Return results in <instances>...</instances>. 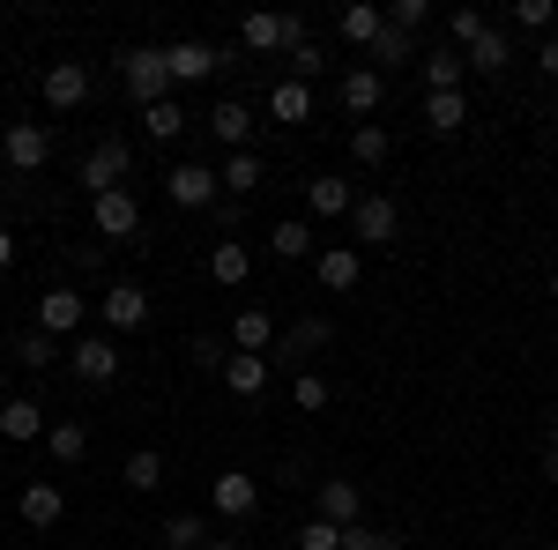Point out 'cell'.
Listing matches in <instances>:
<instances>
[{
    "instance_id": "45",
    "label": "cell",
    "mask_w": 558,
    "mask_h": 550,
    "mask_svg": "<svg viewBox=\"0 0 558 550\" xmlns=\"http://www.w3.org/2000/svg\"><path fill=\"white\" fill-rule=\"evenodd\" d=\"M514 23L521 30H551V0H514Z\"/></svg>"
},
{
    "instance_id": "41",
    "label": "cell",
    "mask_w": 558,
    "mask_h": 550,
    "mask_svg": "<svg viewBox=\"0 0 558 550\" xmlns=\"http://www.w3.org/2000/svg\"><path fill=\"white\" fill-rule=\"evenodd\" d=\"M291 402H299V410H328V380H320V372L305 365L299 380H291Z\"/></svg>"
},
{
    "instance_id": "49",
    "label": "cell",
    "mask_w": 558,
    "mask_h": 550,
    "mask_svg": "<svg viewBox=\"0 0 558 550\" xmlns=\"http://www.w3.org/2000/svg\"><path fill=\"white\" fill-rule=\"evenodd\" d=\"M202 550H239V536H209V543H202Z\"/></svg>"
},
{
    "instance_id": "11",
    "label": "cell",
    "mask_w": 558,
    "mask_h": 550,
    "mask_svg": "<svg viewBox=\"0 0 558 550\" xmlns=\"http://www.w3.org/2000/svg\"><path fill=\"white\" fill-rule=\"evenodd\" d=\"M83 291H68V283H52V291L38 297V328L45 335H83Z\"/></svg>"
},
{
    "instance_id": "29",
    "label": "cell",
    "mask_w": 558,
    "mask_h": 550,
    "mask_svg": "<svg viewBox=\"0 0 558 550\" xmlns=\"http://www.w3.org/2000/svg\"><path fill=\"white\" fill-rule=\"evenodd\" d=\"M365 60H373V68H410V60H417V38H410V30H395V23H387L380 38H373V52H365Z\"/></svg>"
},
{
    "instance_id": "36",
    "label": "cell",
    "mask_w": 558,
    "mask_h": 550,
    "mask_svg": "<svg viewBox=\"0 0 558 550\" xmlns=\"http://www.w3.org/2000/svg\"><path fill=\"white\" fill-rule=\"evenodd\" d=\"M387 149H395V134H387L380 120H365V127L350 134V157H357V164H387Z\"/></svg>"
},
{
    "instance_id": "50",
    "label": "cell",
    "mask_w": 558,
    "mask_h": 550,
    "mask_svg": "<svg viewBox=\"0 0 558 550\" xmlns=\"http://www.w3.org/2000/svg\"><path fill=\"white\" fill-rule=\"evenodd\" d=\"M544 476H551V484H558V439H551V454H544Z\"/></svg>"
},
{
    "instance_id": "15",
    "label": "cell",
    "mask_w": 558,
    "mask_h": 550,
    "mask_svg": "<svg viewBox=\"0 0 558 550\" xmlns=\"http://www.w3.org/2000/svg\"><path fill=\"white\" fill-rule=\"evenodd\" d=\"M417 68H425V97H447V89H462V75H470V60H462L454 45H432V52H417Z\"/></svg>"
},
{
    "instance_id": "21",
    "label": "cell",
    "mask_w": 558,
    "mask_h": 550,
    "mask_svg": "<svg viewBox=\"0 0 558 550\" xmlns=\"http://www.w3.org/2000/svg\"><path fill=\"white\" fill-rule=\"evenodd\" d=\"M209 134L223 142V149H254V112H246L239 97H223V105L209 112Z\"/></svg>"
},
{
    "instance_id": "9",
    "label": "cell",
    "mask_w": 558,
    "mask_h": 550,
    "mask_svg": "<svg viewBox=\"0 0 558 550\" xmlns=\"http://www.w3.org/2000/svg\"><path fill=\"white\" fill-rule=\"evenodd\" d=\"M165 68H172V89L179 83H209L216 68H223V52L202 45V38H179V45H165Z\"/></svg>"
},
{
    "instance_id": "47",
    "label": "cell",
    "mask_w": 558,
    "mask_h": 550,
    "mask_svg": "<svg viewBox=\"0 0 558 550\" xmlns=\"http://www.w3.org/2000/svg\"><path fill=\"white\" fill-rule=\"evenodd\" d=\"M536 68H544V75L558 83V38H544V45H536Z\"/></svg>"
},
{
    "instance_id": "51",
    "label": "cell",
    "mask_w": 558,
    "mask_h": 550,
    "mask_svg": "<svg viewBox=\"0 0 558 550\" xmlns=\"http://www.w3.org/2000/svg\"><path fill=\"white\" fill-rule=\"evenodd\" d=\"M551 431H558V402H551Z\"/></svg>"
},
{
    "instance_id": "27",
    "label": "cell",
    "mask_w": 558,
    "mask_h": 550,
    "mask_svg": "<svg viewBox=\"0 0 558 550\" xmlns=\"http://www.w3.org/2000/svg\"><path fill=\"white\" fill-rule=\"evenodd\" d=\"M120 484H128V491H142V499H149V491H157V484H165V454H157V447H134L128 462H120Z\"/></svg>"
},
{
    "instance_id": "44",
    "label": "cell",
    "mask_w": 558,
    "mask_h": 550,
    "mask_svg": "<svg viewBox=\"0 0 558 550\" xmlns=\"http://www.w3.org/2000/svg\"><path fill=\"white\" fill-rule=\"evenodd\" d=\"M313 75H320V45L305 38V45H291V83H305V89H313Z\"/></svg>"
},
{
    "instance_id": "16",
    "label": "cell",
    "mask_w": 558,
    "mask_h": 550,
    "mask_svg": "<svg viewBox=\"0 0 558 550\" xmlns=\"http://www.w3.org/2000/svg\"><path fill=\"white\" fill-rule=\"evenodd\" d=\"M350 209H357V186H350V179H328V171L305 179V216L328 223V216H350Z\"/></svg>"
},
{
    "instance_id": "24",
    "label": "cell",
    "mask_w": 558,
    "mask_h": 550,
    "mask_svg": "<svg viewBox=\"0 0 558 550\" xmlns=\"http://www.w3.org/2000/svg\"><path fill=\"white\" fill-rule=\"evenodd\" d=\"M231 350H246V357H268V350H276V320H268L260 305H246V313L231 320Z\"/></svg>"
},
{
    "instance_id": "19",
    "label": "cell",
    "mask_w": 558,
    "mask_h": 550,
    "mask_svg": "<svg viewBox=\"0 0 558 550\" xmlns=\"http://www.w3.org/2000/svg\"><path fill=\"white\" fill-rule=\"evenodd\" d=\"M223 387H231L239 402H260V394H268V357H246V350H231V357H223Z\"/></svg>"
},
{
    "instance_id": "1",
    "label": "cell",
    "mask_w": 558,
    "mask_h": 550,
    "mask_svg": "<svg viewBox=\"0 0 558 550\" xmlns=\"http://www.w3.org/2000/svg\"><path fill=\"white\" fill-rule=\"evenodd\" d=\"M120 83H128V97L149 112V105H165L172 97V68H165V45H128L120 52Z\"/></svg>"
},
{
    "instance_id": "13",
    "label": "cell",
    "mask_w": 558,
    "mask_h": 550,
    "mask_svg": "<svg viewBox=\"0 0 558 550\" xmlns=\"http://www.w3.org/2000/svg\"><path fill=\"white\" fill-rule=\"evenodd\" d=\"M328 342H336V328H328L320 313H305L299 328H283V335H276V357H291V365H305V357H320Z\"/></svg>"
},
{
    "instance_id": "37",
    "label": "cell",
    "mask_w": 558,
    "mask_h": 550,
    "mask_svg": "<svg viewBox=\"0 0 558 550\" xmlns=\"http://www.w3.org/2000/svg\"><path fill=\"white\" fill-rule=\"evenodd\" d=\"M202 543H209L202 513H172V521H165V550H202Z\"/></svg>"
},
{
    "instance_id": "52",
    "label": "cell",
    "mask_w": 558,
    "mask_h": 550,
    "mask_svg": "<svg viewBox=\"0 0 558 550\" xmlns=\"http://www.w3.org/2000/svg\"><path fill=\"white\" fill-rule=\"evenodd\" d=\"M551 297H558V268H551Z\"/></svg>"
},
{
    "instance_id": "8",
    "label": "cell",
    "mask_w": 558,
    "mask_h": 550,
    "mask_svg": "<svg viewBox=\"0 0 558 550\" xmlns=\"http://www.w3.org/2000/svg\"><path fill=\"white\" fill-rule=\"evenodd\" d=\"M209 506L223 513V521H246V513L260 506V476H246V468H223L209 484Z\"/></svg>"
},
{
    "instance_id": "34",
    "label": "cell",
    "mask_w": 558,
    "mask_h": 550,
    "mask_svg": "<svg viewBox=\"0 0 558 550\" xmlns=\"http://www.w3.org/2000/svg\"><path fill=\"white\" fill-rule=\"evenodd\" d=\"M142 127H149V142H179L194 120L179 112V97H165V105H149V112H142Z\"/></svg>"
},
{
    "instance_id": "20",
    "label": "cell",
    "mask_w": 558,
    "mask_h": 550,
    "mask_svg": "<svg viewBox=\"0 0 558 550\" xmlns=\"http://www.w3.org/2000/svg\"><path fill=\"white\" fill-rule=\"evenodd\" d=\"M380 97H387V75H380V68H350V75H343V112L373 120V112H380Z\"/></svg>"
},
{
    "instance_id": "25",
    "label": "cell",
    "mask_w": 558,
    "mask_h": 550,
    "mask_svg": "<svg viewBox=\"0 0 558 550\" xmlns=\"http://www.w3.org/2000/svg\"><path fill=\"white\" fill-rule=\"evenodd\" d=\"M60 513H68V499H60V484H23V521L31 528H60Z\"/></svg>"
},
{
    "instance_id": "5",
    "label": "cell",
    "mask_w": 558,
    "mask_h": 550,
    "mask_svg": "<svg viewBox=\"0 0 558 550\" xmlns=\"http://www.w3.org/2000/svg\"><path fill=\"white\" fill-rule=\"evenodd\" d=\"M165 194H172L179 209H216V201H223V179H216L209 164H172L165 171Z\"/></svg>"
},
{
    "instance_id": "23",
    "label": "cell",
    "mask_w": 558,
    "mask_h": 550,
    "mask_svg": "<svg viewBox=\"0 0 558 550\" xmlns=\"http://www.w3.org/2000/svg\"><path fill=\"white\" fill-rule=\"evenodd\" d=\"M268 254H276V260H313V254H320V239H313L305 216H283V223L268 231Z\"/></svg>"
},
{
    "instance_id": "18",
    "label": "cell",
    "mask_w": 558,
    "mask_h": 550,
    "mask_svg": "<svg viewBox=\"0 0 558 550\" xmlns=\"http://www.w3.org/2000/svg\"><path fill=\"white\" fill-rule=\"evenodd\" d=\"M313 268H320V291H357V276H365L357 246H320V254H313Z\"/></svg>"
},
{
    "instance_id": "14",
    "label": "cell",
    "mask_w": 558,
    "mask_h": 550,
    "mask_svg": "<svg viewBox=\"0 0 558 550\" xmlns=\"http://www.w3.org/2000/svg\"><path fill=\"white\" fill-rule=\"evenodd\" d=\"M320 521H336V528H357V513H365V491L350 484V476H320Z\"/></svg>"
},
{
    "instance_id": "2",
    "label": "cell",
    "mask_w": 558,
    "mask_h": 550,
    "mask_svg": "<svg viewBox=\"0 0 558 550\" xmlns=\"http://www.w3.org/2000/svg\"><path fill=\"white\" fill-rule=\"evenodd\" d=\"M128 171H134V149L120 142V134H105V142L83 157V194H89V201H97V194H120Z\"/></svg>"
},
{
    "instance_id": "26",
    "label": "cell",
    "mask_w": 558,
    "mask_h": 550,
    "mask_svg": "<svg viewBox=\"0 0 558 550\" xmlns=\"http://www.w3.org/2000/svg\"><path fill=\"white\" fill-rule=\"evenodd\" d=\"M209 276L223 283V291H239V283L254 276V254H246L239 239H216V254H209Z\"/></svg>"
},
{
    "instance_id": "40",
    "label": "cell",
    "mask_w": 558,
    "mask_h": 550,
    "mask_svg": "<svg viewBox=\"0 0 558 550\" xmlns=\"http://www.w3.org/2000/svg\"><path fill=\"white\" fill-rule=\"evenodd\" d=\"M15 357H23V365H31V372H45V365H52V357H60V350H52V335H45V328H31V335L15 342Z\"/></svg>"
},
{
    "instance_id": "10",
    "label": "cell",
    "mask_w": 558,
    "mask_h": 550,
    "mask_svg": "<svg viewBox=\"0 0 558 550\" xmlns=\"http://www.w3.org/2000/svg\"><path fill=\"white\" fill-rule=\"evenodd\" d=\"M350 231H357L365 246H387V239L402 231V209H395L387 194H357V209H350Z\"/></svg>"
},
{
    "instance_id": "31",
    "label": "cell",
    "mask_w": 558,
    "mask_h": 550,
    "mask_svg": "<svg viewBox=\"0 0 558 550\" xmlns=\"http://www.w3.org/2000/svg\"><path fill=\"white\" fill-rule=\"evenodd\" d=\"M387 30V8H373V0H357V8H343V38L350 45H365L373 52V38Z\"/></svg>"
},
{
    "instance_id": "42",
    "label": "cell",
    "mask_w": 558,
    "mask_h": 550,
    "mask_svg": "<svg viewBox=\"0 0 558 550\" xmlns=\"http://www.w3.org/2000/svg\"><path fill=\"white\" fill-rule=\"evenodd\" d=\"M387 23L417 38V30H425V23H432V0H395V8H387Z\"/></svg>"
},
{
    "instance_id": "30",
    "label": "cell",
    "mask_w": 558,
    "mask_h": 550,
    "mask_svg": "<svg viewBox=\"0 0 558 550\" xmlns=\"http://www.w3.org/2000/svg\"><path fill=\"white\" fill-rule=\"evenodd\" d=\"M216 179H223V186H231V194H254L260 179H268V171H260V149H231V157H223V171H216Z\"/></svg>"
},
{
    "instance_id": "28",
    "label": "cell",
    "mask_w": 558,
    "mask_h": 550,
    "mask_svg": "<svg viewBox=\"0 0 558 550\" xmlns=\"http://www.w3.org/2000/svg\"><path fill=\"white\" fill-rule=\"evenodd\" d=\"M425 127H432V134H462V127H470V97H462V89L425 97Z\"/></svg>"
},
{
    "instance_id": "43",
    "label": "cell",
    "mask_w": 558,
    "mask_h": 550,
    "mask_svg": "<svg viewBox=\"0 0 558 550\" xmlns=\"http://www.w3.org/2000/svg\"><path fill=\"white\" fill-rule=\"evenodd\" d=\"M343 550H402V536H387V528H343Z\"/></svg>"
},
{
    "instance_id": "48",
    "label": "cell",
    "mask_w": 558,
    "mask_h": 550,
    "mask_svg": "<svg viewBox=\"0 0 558 550\" xmlns=\"http://www.w3.org/2000/svg\"><path fill=\"white\" fill-rule=\"evenodd\" d=\"M8 260H15V231L0 223V268H8Z\"/></svg>"
},
{
    "instance_id": "7",
    "label": "cell",
    "mask_w": 558,
    "mask_h": 550,
    "mask_svg": "<svg viewBox=\"0 0 558 550\" xmlns=\"http://www.w3.org/2000/svg\"><path fill=\"white\" fill-rule=\"evenodd\" d=\"M0 157H8V164L31 179V171H45V157H52V134H45L38 120H15V127L0 134Z\"/></svg>"
},
{
    "instance_id": "3",
    "label": "cell",
    "mask_w": 558,
    "mask_h": 550,
    "mask_svg": "<svg viewBox=\"0 0 558 550\" xmlns=\"http://www.w3.org/2000/svg\"><path fill=\"white\" fill-rule=\"evenodd\" d=\"M68 365H75V380H83V387H112V380H120V342H112V335H75V342H68Z\"/></svg>"
},
{
    "instance_id": "12",
    "label": "cell",
    "mask_w": 558,
    "mask_h": 550,
    "mask_svg": "<svg viewBox=\"0 0 558 550\" xmlns=\"http://www.w3.org/2000/svg\"><path fill=\"white\" fill-rule=\"evenodd\" d=\"M89 223H97V239H134V231H142V201H134L128 186H120V194H97Z\"/></svg>"
},
{
    "instance_id": "4",
    "label": "cell",
    "mask_w": 558,
    "mask_h": 550,
    "mask_svg": "<svg viewBox=\"0 0 558 550\" xmlns=\"http://www.w3.org/2000/svg\"><path fill=\"white\" fill-rule=\"evenodd\" d=\"M239 45L260 52V60L268 52H291V45H305V15H246L239 23Z\"/></svg>"
},
{
    "instance_id": "17",
    "label": "cell",
    "mask_w": 558,
    "mask_h": 550,
    "mask_svg": "<svg viewBox=\"0 0 558 550\" xmlns=\"http://www.w3.org/2000/svg\"><path fill=\"white\" fill-rule=\"evenodd\" d=\"M97 305H105V328H120V335L149 320V291H142V283H112V291L97 297Z\"/></svg>"
},
{
    "instance_id": "6",
    "label": "cell",
    "mask_w": 558,
    "mask_h": 550,
    "mask_svg": "<svg viewBox=\"0 0 558 550\" xmlns=\"http://www.w3.org/2000/svg\"><path fill=\"white\" fill-rule=\"evenodd\" d=\"M89 68L83 60H52V68H45V105H52V112H83L89 105Z\"/></svg>"
},
{
    "instance_id": "33",
    "label": "cell",
    "mask_w": 558,
    "mask_h": 550,
    "mask_svg": "<svg viewBox=\"0 0 558 550\" xmlns=\"http://www.w3.org/2000/svg\"><path fill=\"white\" fill-rule=\"evenodd\" d=\"M268 112H276L283 127H299V120H313V89H305V83H276V97H268Z\"/></svg>"
},
{
    "instance_id": "22",
    "label": "cell",
    "mask_w": 558,
    "mask_h": 550,
    "mask_svg": "<svg viewBox=\"0 0 558 550\" xmlns=\"http://www.w3.org/2000/svg\"><path fill=\"white\" fill-rule=\"evenodd\" d=\"M52 424H45V410L31 402V394H15L8 410H0V439H15V447H31V439H45Z\"/></svg>"
},
{
    "instance_id": "39",
    "label": "cell",
    "mask_w": 558,
    "mask_h": 550,
    "mask_svg": "<svg viewBox=\"0 0 558 550\" xmlns=\"http://www.w3.org/2000/svg\"><path fill=\"white\" fill-rule=\"evenodd\" d=\"M299 550H343V528L313 513V521H305V528H299Z\"/></svg>"
},
{
    "instance_id": "46",
    "label": "cell",
    "mask_w": 558,
    "mask_h": 550,
    "mask_svg": "<svg viewBox=\"0 0 558 550\" xmlns=\"http://www.w3.org/2000/svg\"><path fill=\"white\" fill-rule=\"evenodd\" d=\"M223 357H231V350H223V342L194 335V365H202V372H223Z\"/></svg>"
},
{
    "instance_id": "35",
    "label": "cell",
    "mask_w": 558,
    "mask_h": 550,
    "mask_svg": "<svg viewBox=\"0 0 558 550\" xmlns=\"http://www.w3.org/2000/svg\"><path fill=\"white\" fill-rule=\"evenodd\" d=\"M484 30H492V15H484V8H454V15H447V45H454V52H470Z\"/></svg>"
},
{
    "instance_id": "38",
    "label": "cell",
    "mask_w": 558,
    "mask_h": 550,
    "mask_svg": "<svg viewBox=\"0 0 558 550\" xmlns=\"http://www.w3.org/2000/svg\"><path fill=\"white\" fill-rule=\"evenodd\" d=\"M45 447H52V462H83V454H89V431H83V424H52V431H45Z\"/></svg>"
},
{
    "instance_id": "32",
    "label": "cell",
    "mask_w": 558,
    "mask_h": 550,
    "mask_svg": "<svg viewBox=\"0 0 558 550\" xmlns=\"http://www.w3.org/2000/svg\"><path fill=\"white\" fill-rule=\"evenodd\" d=\"M462 60H470L476 75H499V68L514 60V45H507V30H484V38H476L470 52H462Z\"/></svg>"
}]
</instances>
